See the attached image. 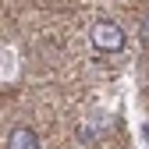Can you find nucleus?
<instances>
[{
    "instance_id": "f257e3e1",
    "label": "nucleus",
    "mask_w": 149,
    "mask_h": 149,
    "mask_svg": "<svg viewBox=\"0 0 149 149\" xmlns=\"http://www.w3.org/2000/svg\"><path fill=\"white\" fill-rule=\"evenodd\" d=\"M89 43H92V50H100V53H121L124 43H128V36H124V29L117 22H96L92 32H89Z\"/></svg>"
},
{
    "instance_id": "f03ea898",
    "label": "nucleus",
    "mask_w": 149,
    "mask_h": 149,
    "mask_svg": "<svg viewBox=\"0 0 149 149\" xmlns=\"http://www.w3.org/2000/svg\"><path fill=\"white\" fill-rule=\"evenodd\" d=\"M7 149H39V135L29 124H14L7 132Z\"/></svg>"
},
{
    "instance_id": "7ed1b4c3",
    "label": "nucleus",
    "mask_w": 149,
    "mask_h": 149,
    "mask_svg": "<svg viewBox=\"0 0 149 149\" xmlns=\"http://www.w3.org/2000/svg\"><path fill=\"white\" fill-rule=\"evenodd\" d=\"M139 32H142V39H146V46H149V14L142 18V29H139Z\"/></svg>"
}]
</instances>
